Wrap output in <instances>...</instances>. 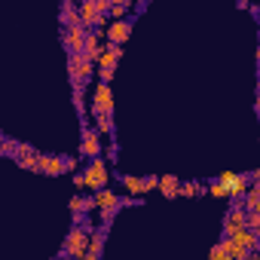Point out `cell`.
Here are the masks:
<instances>
[{"mask_svg":"<svg viewBox=\"0 0 260 260\" xmlns=\"http://www.w3.org/2000/svg\"><path fill=\"white\" fill-rule=\"evenodd\" d=\"M92 230H95V226L89 223V217H86L83 223H74L71 233H68V239H64V248H61L58 260H83L86 251H89V233H92Z\"/></svg>","mask_w":260,"mask_h":260,"instance_id":"1","label":"cell"},{"mask_svg":"<svg viewBox=\"0 0 260 260\" xmlns=\"http://www.w3.org/2000/svg\"><path fill=\"white\" fill-rule=\"evenodd\" d=\"M92 74H95V61H89L83 52L68 55V77H71L74 89H86V83H89Z\"/></svg>","mask_w":260,"mask_h":260,"instance_id":"2","label":"cell"},{"mask_svg":"<svg viewBox=\"0 0 260 260\" xmlns=\"http://www.w3.org/2000/svg\"><path fill=\"white\" fill-rule=\"evenodd\" d=\"M83 178H86V190H92V193L104 190V187H107V178H110V172H107V162H104L101 156L89 159V166H86Z\"/></svg>","mask_w":260,"mask_h":260,"instance_id":"3","label":"cell"},{"mask_svg":"<svg viewBox=\"0 0 260 260\" xmlns=\"http://www.w3.org/2000/svg\"><path fill=\"white\" fill-rule=\"evenodd\" d=\"M92 116H113V89L98 83L92 92Z\"/></svg>","mask_w":260,"mask_h":260,"instance_id":"4","label":"cell"},{"mask_svg":"<svg viewBox=\"0 0 260 260\" xmlns=\"http://www.w3.org/2000/svg\"><path fill=\"white\" fill-rule=\"evenodd\" d=\"M58 37H61V46L68 49V55H74V52H83L86 28H83V25H68V28L58 31Z\"/></svg>","mask_w":260,"mask_h":260,"instance_id":"5","label":"cell"},{"mask_svg":"<svg viewBox=\"0 0 260 260\" xmlns=\"http://www.w3.org/2000/svg\"><path fill=\"white\" fill-rule=\"evenodd\" d=\"M64 159L68 156H58V153H40L37 156V172L49 175V178H58V175H64Z\"/></svg>","mask_w":260,"mask_h":260,"instance_id":"6","label":"cell"},{"mask_svg":"<svg viewBox=\"0 0 260 260\" xmlns=\"http://www.w3.org/2000/svg\"><path fill=\"white\" fill-rule=\"evenodd\" d=\"M128 34H132V22H128V19L107 22V28H104V37H107V43H113V46H122V43L128 40Z\"/></svg>","mask_w":260,"mask_h":260,"instance_id":"7","label":"cell"},{"mask_svg":"<svg viewBox=\"0 0 260 260\" xmlns=\"http://www.w3.org/2000/svg\"><path fill=\"white\" fill-rule=\"evenodd\" d=\"M119 58H122V46L104 43V46H101V55L95 58V71H116Z\"/></svg>","mask_w":260,"mask_h":260,"instance_id":"8","label":"cell"},{"mask_svg":"<svg viewBox=\"0 0 260 260\" xmlns=\"http://www.w3.org/2000/svg\"><path fill=\"white\" fill-rule=\"evenodd\" d=\"M80 156L86 159H95L101 156V141H98V132L89 125H83V135H80Z\"/></svg>","mask_w":260,"mask_h":260,"instance_id":"9","label":"cell"},{"mask_svg":"<svg viewBox=\"0 0 260 260\" xmlns=\"http://www.w3.org/2000/svg\"><path fill=\"white\" fill-rule=\"evenodd\" d=\"M37 156H40V150H37L34 144L22 141L19 156H16V166H19V169H25V172H37Z\"/></svg>","mask_w":260,"mask_h":260,"instance_id":"10","label":"cell"},{"mask_svg":"<svg viewBox=\"0 0 260 260\" xmlns=\"http://www.w3.org/2000/svg\"><path fill=\"white\" fill-rule=\"evenodd\" d=\"M92 199H95V208H98V211H119V208H122V196H116V193L107 190V187L98 190Z\"/></svg>","mask_w":260,"mask_h":260,"instance_id":"11","label":"cell"},{"mask_svg":"<svg viewBox=\"0 0 260 260\" xmlns=\"http://www.w3.org/2000/svg\"><path fill=\"white\" fill-rule=\"evenodd\" d=\"M239 230H245V211L233 205L230 214H226V220H223V239H233Z\"/></svg>","mask_w":260,"mask_h":260,"instance_id":"12","label":"cell"},{"mask_svg":"<svg viewBox=\"0 0 260 260\" xmlns=\"http://www.w3.org/2000/svg\"><path fill=\"white\" fill-rule=\"evenodd\" d=\"M83 55L89 61H95L101 55V31H86V40H83Z\"/></svg>","mask_w":260,"mask_h":260,"instance_id":"13","label":"cell"},{"mask_svg":"<svg viewBox=\"0 0 260 260\" xmlns=\"http://www.w3.org/2000/svg\"><path fill=\"white\" fill-rule=\"evenodd\" d=\"M178 187H181V178H178V175H162V178H156V190H159L166 199H178Z\"/></svg>","mask_w":260,"mask_h":260,"instance_id":"14","label":"cell"},{"mask_svg":"<svg viewBox=\"0 0 260 260\" xmlns=\"http://www.w3.org/2000/svg\"><path fill=\"white\" fill-rule=\"evenodd\" d=\"M233 242L251 254V251H257V245H260V233H251V230H239V233L233 236Z\"/></svg>","mask_w":260,"mask_h":260,"instance_id":"15","label":"cell"},{"mask_svg":"<svg viewBox=\"0 0 260 260\" xmlns=\"http://www.w3.org/2000/svg\"><path fill=\"white\" fill-rule=\"evenodd\" d=\"M58 22H61V28H68V25H80V13H77V4L64 0V4L58 7Z\"/></svg>","mask_w":260,"mask_h":260,"instance_id":"16","label":"cell"},{"mask_svg":"<svg viewBox=\"0 0 260 260\" xmlns=\"http://www.w3.org/2000/svg\"><path fill=\"white\" fill-rule=\"evenodd\" d=\"M89 211H95V199L92 196H74L71 199V214L74 217H86Z\"/></svg>","mask_w":260,"mask_h":260,"instance_id":"17","label":"cell"},{"mask_svg":"<svg viewBox=\"0 0 260 260\" xmlns=\"http://www.w3.org/2000/svg\"><path fill=\"white\" fill-rule=\"evenodd\" d=\"M104 239H107V226H95V230L89 233V251H86V254L101 257V251H104Z\"/></svg>","mask_w":260,"mask_h":260,"instance_id":"18","label":"cell"},{"mask_svg":"<svg viewBox=\"0 0 260 260\" xmlns=\"http://www.w3.org/2000/svg\"><path fill=\"white\" fill-rule=\"evenodd\" d=\"M122 187L128 190V196H132V199H141V196H144L141 178H135V175H125V178H122Z\"/></svg>","mask_w":260,"mask_h":260,"instance_id":"19","label":"cell"},{"mask_svg":"<svg viewBox=\"0 0 260 260\" xmlns=\"http://www.w3.org/2000/svg\"><path fill=\"white\" fill-rule=\"evenodd\" d=\"M19 147H22V141H16V138H4L0 156H10V159H16V156H19Z\"/></svg>","mask_w":260,"mask_h":260,"instance_id":"20","label":"cell"},{"mask_svg":"<svg viewBox=\"0 0 260 260\" xmlns=\"http://www.w3.org/2000/svg\"><path fill=\"white\" fill-rule=\"evenodd\" d=\"M95 132L98 135H113V116H95Z\"/></svg>","mask_w":260,"mask_h":260,"instance_id":"21","label":"cell"},{"mask_svg":"<svg viewBox=\"0 0 260 260\" xmlns=\"http://www.w3.org/2000/svg\"><path fill=\"white\" fill-rule=\"evenodd\" d=\"M205 193H208V196H214V199H226V187H223V184H217V181H211V184L205 187Z\"/></svg>","mask_w":260,"mask_h":260,"instance_id":"22","label":"cell"},{"mask_svg":"<svg viewBox=\"0 0 260 260\" xmlns=\"http://www.w3.org/2000/svg\"><path fill=\"white\" fill-rule=\"evenodd\" d=\"M125 10H128V4H110V22H116V19H122L125 16Z\"/></svg>","mask_w":260,"mask_h":260,"instance_id":"23","label":"cell"},{"mask_svg":"<svg viewBox=\"0 0 260 260\" xmlns=\"http://www.w3.org/2000/svg\"><path fill=\"white\" fill-rule=\"evenodd\" d=\"M178 196H187V199H193V196H196V184H193V181H181V187H178Z\"/></svg>","mask_w":260,"mask_h":260,"instance_id":"24","label":"cell"},{"mask_svg":"<svg viewBox=\"0 0 260 260\" xmlns=\"http://www.w3.org/2000/svg\"><path fill=\"white\" fill-rule=\"evenodd\" d=\"M141 187H144V193L156 190V175H144V178H141Z\"/></svg>","mask_w":260,"mask_h":260,"instance_id":"25","label":"cell"},{"mask_svg":"<svg viewBox=\"0 0 260 260\" xmlns=\"http://www.w3.org/2000/svg\"><path fill=\"white\" fill-rule=\"evenodd\" d=\"M74 187H77V190H86V178H83V172L74 175Z\"/></svg>","mask_w":260,"mask_h":260,"instance_id":"26","label":"cell"},{"mask_svg":"<svg viewBox=\"0 0 260 260\" xmlns=\"http://www.w3.org/2000/svg\"><path fill=\"white\" fill-rule=\"evenodd\" d=\"M74 169H77V159H74V156H68V159H64V172H74Z\"/></svg>","mask_w":260,"mask_h":260,"instance_id":"27","label":"cell"},{"mask_svg":"<svg viewBox=\"0 0 260 260\" xmlns=\"http://www.w3.org/2000/svg\"><path fill=\"white\" fill-rule=\"evenodd\" d=\"M245 260H260V254H257V251H251V254H248Z\"/></svg>","mask_w":260,"mask_h":260,"instance_id":"28","label":"cell"},{"mask_svg":"<svg viewBox=\"0 0 260 260\" xmlns=\"http://www.w3.org/2000/svg\"><path fill=\"white\" fill-rule=\"evenodd\" d=\"M83 260H101V257H95V254H86V257H83Z\"/></svg>","mask_w":260,"mask_h":260,"instance_id":"29","label":"cell"},{"mask_svg":"<svg viewBox=\"0 0 260 260\" xmlns=\"http://www.w3.org/2000/svg\"><path fill=\"white\" fill-rule=\"evenodd\" d=\"M4 138H7V135H4V132H0V147H4Z\"/></svg>","mask_w":260,"mask_h":260,"instance_id":"30","label":"cell"}]
</instances>
